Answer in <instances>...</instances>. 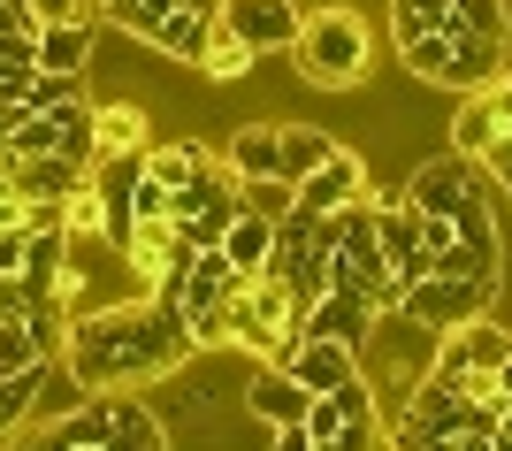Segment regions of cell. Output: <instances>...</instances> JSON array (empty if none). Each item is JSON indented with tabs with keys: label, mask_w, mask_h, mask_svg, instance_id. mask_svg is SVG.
<instances>
[{
	"label": "cell",
	"mask_w": 512,
	"mask_h": 451,
	"mask_svg": "<svg viewBox=\"0 0 512 451\" xmlns=\"http://www.w3.org/2000/svg\"><path fill=\"white\" fill-rule=\"evenodd\" d=\"M337 146H344V138H337V130H321V123H276V176L299 184V176H314Z\"/></svg>",
	"instance_id": "cell-15"
},
{
	"label": "cell",
	"mask_w": 512,
	"mask_h": 451,
	"mask_svg": "<svg viewBox=\"0 0 512 451\" xmlns=\"http://www.w3.org/2000/svg\"><path fill=\"white\" fill-rule=\"evenodd\" d=\"M291 69H299V85H314V92H352L367 69H375L367 16L344 8V0L314 8V16L299 23V39H291Z\"/></svg>",
	"instance_id": "cell-2"
},
{
	"label": "cell",
	"mask_w": 512,
	"mask_h": 451,
	"mask_svg": "<svg viewBox=\"0 0 512 451\" xmlns=\"http://www.w3.org/2000/svg\"><path fill=\"white\" fill-rule=\"evenodd\" d=\"M283 367H291L314 398H329V390H344L352 375H367V367H360V344H337V337H299Z\"/></svg>",
	"instance_id": "cell-11"
},
{
	"label": "cell",
	"mask_w": 512,
	"mask_h": 451,
	"mask_svg": "<svg viewBox=\"0 0 512 451\" xmlns=\"http://www.w3.org/2000/svg\"><path fill=\"white\" fill-rule=\"evenodd\" d=\"M92 138H100V153H146V108L138 100H92ZM92 153V161H100Z\"/></svg>",
	"instance_id": "cell-16"
},
{
	"label": "cell",
	"mask_w": 512,
	"mask_h": 451,
	"mask_svg": "<svg viewBox=\"0 0 512 451\" xmlns=\"http://www.w3.org/2000/svg\"><path fill=\"white\" fill-rule=\"evenodd\" d=\"M184 16V8H176V0H100V23H115V31H123V39H161V31H169V23Z\"/></svg>",
	"instance_id": "cell-20"
},
{
	"label": "cell",
	"mask_w": 512,
	"mask_h": 451,
	"mask_svg": "<svg viewBox=\"0 0 512 451\" xmlns=\"http://www.w3.org/2000/svg\"><path fill=\"white\" fill-rule=\"evenodd\" d=\"M207 161H214V153L199 146V138H161V146H146V176H153V184H169V192H184Z\"/></svg>",
	"instance_id": "cell-21"
},
{
	"label": "cell",
	"mask_w": 512,
	"mask_h": 451,
	"mask_svg": "<svg viewBox=\"0 0 512 451\" xmlns=\"http://www.w3.org/2000/svg\"><path fill=\"white\" fill-rule=\"evenodd\" d=\"M214 253L230 260L237 276H260V268H268V253H276V222H260V215H245V207H237V222L222 230V245H214Z\"/></svg>",
	"instance_id": "cell-18"
},
{
	"label": "cell",
	"mask_w": 512,
	"mask_h": 451,
	"mask_svg": "<svg viewBox=\"0 0 512 451\" xmlns=\"http://www.w3.org/2000/svg\"><path fill=\"white\" fill-rule=\"evenodd\" d=\"M299 23H306L299 0H222V31H237L253 54H291Z\"/></svg>",
	"instance_id": "cell-5"
},
{
	"label": "cell",
	"mask_w": 512,
	"mask_h": 451,
	"mask_svg": "<svg viewBox=\"0 0 512 451\" xmlns=\"http://www.w3.org/2000/svg\"><path fill=\"white\" fill-rule=\"evenodd\" d=\"M237 207L260 222H291L299 215V184L291 176H253V184H237Z\"/></svg>",
	"instance_id": "cell-26"
},
{
	"label": "cell",
	"mask_w": 512,
	"mask_h": 451,
	"mask_svg": "<svg viewBox=\"0 0 512 451\" xmlns=\"http://www.w3.org/2000/svg\"><path fill=\"white\" fill-rule=\"evenodd\" d=\"M505 130H512V100H505V85H490V92H459V115H451V153L482 161V153H490Z\"/></svg>",
	"instance_id": "cell-8"
},
{
	"label": "cell",
	"mask_w": 512,
	"mask_h": 451,
	"mask_svg": "<svg viewBox=\"0 0 512 451\" xmlns=\"http://www.w3.org/2000/svg\"><path fill=\"white\" fill-rule=\"evenodd\" d=\"M329 398L344 406V421H367V413H383V406H375V383H367V375H352V383L329 390Z\"/></svg>",
	"instance_id": "cell-33"
},
{
	"label": "cell",
	"mask_w": 512,
	"mask_h": 451,
	"mask_svg": "<svg viewBox=\"0 0 512 451\" xmlns=\"http://www.w3.org/2000/svg\"><path fill=\"white\" fill-rule=\"evenodd\" d=\"M62 360L77 390H130V383H161L184 375L199 360L192 329L169 299H123V306H85L62 329Z\"/></svg>",
	"instance_id": "cell-1"
},
{
	"label": "cell",
	"mask_w": 512,
	"mask_h": 451,
	"mask_svg": "<svg viewBox=\"0 0 512 451\" xmlns=\"http://www.w3.org/2000/svg\"><path fill=\"white\" fill-rule=\"evenodd\" d=\"M222 169L237 184H253V176H276V123H237L230 146H222Z\"/></svg>",
	"instance_id": "cell-19"
},
{
	"label": "cell",
	"mask_w": 512,
	"mask_h": 451,
	"mask_svg": "<svg viewBox=\"0 0 512 451\" xmlns=\"http://www.w3.org/2000/svg\"><path fill=\"white\" fill-rule=\"evenodd\" d=\"M352 199H367V161L352 146H337L314 176H299V207L306 215H337V207H352Z\"/></svg>",
	"instance_id": "cell-10"
},
{
	"label": "cell",
	"mask_w": 512,
	"mask_h": 451,
	"mask_svg": "<svg viewBox=\"0 0 512 451\" xmlns=\"http://www.w3.org/2000/svg\"><path fill=\"white\" fill-rule=\"evenodd\" d=\"M398 69H406L413 85H444V69H451V31H421V39L398 46Z\"/></svg>",
	"instance_id": "cell-27"
},
{
	"label": "cell",
	"mask_w": 512,
	"mask_h": 451,
	"mask_svg": "<svg viewBox=\"0 0 512 451\" xmlns=\"http://www.w3.org/2000/svg\"><path fill=\"white\" fill-rule=\"evenodd\" d=\"M69 100H92L85 77H62V69H31V85H23V108H31V115L69 108Z\"/></svg>",
	"instance_id": "cell-30"
},
{
	"label": "cell",
	"mask_w": 512,
	"mask_h": 451,
	"mask_svg": "<svg viewBox=\"0 0 512 451\" xmlns=\"http://www.w3.org/2000/svg\"><path fill=\"white\" fill-rule=\"evenodd\" d=\"M169 207H176L169 184H153V176H138V184H130V222H161Z\"/></svg>",
	"instance_id": "cell-32"
},
{
	"label": "cell",
	"mask_w": 512,
	"mask_h": 451,
	"mask_svg": "<svg viewBox=\"0 0 512 451\" xmlns=\"http://www.w3.org/2000/svg\"><path fill=\"white\" fill-rule=\"evenodd\" d=\"M367 329H375V306L360 291H329L321 306L299 314V337H337V344H360V352H367Z\"/></svg>",
	"instance_id": "cell-13"
},
{
	"label": "cell",
	"mask_w": 512,
	"mask_h": 451,
	"mask_svg": "<svg viewBox=\"0 0 512 451\" xmlns=\"http://www.w3.org/2000/svg\"><path fill=\"white\" fill-rule=\"evenodd\" d=\"M176 8H192V16H222V0H176Z\"/></svg>",
	"instance_id": "cell-40"
},
{
	"label": "cell",
	"mask_w": 512,
	"mask_h": 451,
	"mask_svg": "<svg viewBox=\"0 0 512 451\" xmlns=\"http://www.w3.org/2000/svg\"><path fill=\"white\" fill-rule=\"evenodd\" d=\"M39 360H54V344L39 337L31 314H0V375H31Z\"/></svg>",
	"instance_id": "cell-23"
},
{
	"label": "cell",
	"mask_w": 512,
	"mask_h": 451,
	"mask_svg": "<svg viewBox=\"0 0 512 451\" xmlns=\"http://www.w3.org/2000/svg\"><path fill=\"white\" fill-rule=\"evenodd\" d=\"M314 451H390V429H383V413H367V421H344L329 444H314Z\"/></svg>",
	"instance_id": "cell-31"
},
{
	"label": "cell",
	"mask_w": 512,
	"mask_h": 451,
	"mask_svg": "<svg viewBox=\"0 0 512 451\" xmlns=\"http://www.w3.org/2000/svg\"><path fill=\"white\" fill-rule=\"evenodd\" d=\"M375 237H383V260H390V276H398V283L428 276V253H421V215H413L406 199H375Z\"/></svg>",
	"instance_id": "cell-12"
},
{
	"label": "cell",
	"mask_w": 512,
	"mask_h": 451,
	"mask_svg": "<svg viewBox=\"0 0 512 451\" xmlns=\"http://www.w3.org/2000/svg\"><path fill=\"white\" fill-rule=\"evenodd\" d=\"M451 230H459V245L482 260H505V245H497V215H490V192L482 184H467V199L451 207Z\"/></svg>",
	"instance_id": "cell-22"
},
{
	"label": "cell",
	"mask_w": 512,
	"mask_h": 451,
	"mask_svg": "<svg viewBox=\"0 0 512 451\" xmlns=\"http://www.w3.org/2000/svg\"><path fill=\"white\" fill-rule=\"evenodd\" d=\"M451 31L459 39H505L512 16H505V0H451Z\"/></svg>",
	"instance_id": "cell-29"
},
{
	"label": "cell",
	"mask_w": 512,
	"mask_h": 451,
	"mask_svg": "<svg viewBox=\"0 0 512 451\" xmlns=\"http://www.w3.org/2000/svg\"><path fill=\"white\" fill-rule=\"evenodd\" d=\"M0 169L16 176V192L31 207H69V199L92 184V161H69V153H31V161H8L0 153Z\"/></svg>",
	"instance_id": "cell-6"
},
{
	"label": "cell",
	"mask_w": 512,
	"mask_h": 451,
	"mask_svg": "<svg viewBox=\"0 0 512 451\" xmlns=\"http://www.w3.org/2000/svg\"><path fill=\"white\" fill-rule=\"evenodd\" d=\"M253 62H260V54L237 39V31H222V16H214V39H207V54H199V77H207V85H237Z\"/></svg>",
	"instance_id": "cell-25"
},
{
	"label": "cell",
	"mask_w": 512,
	"mask_h": 451,
	"mask_svg": "<svg viewBox=\"0 0 512 451\" xmlns=\"http://www.w3.org/2000/svg\"><path fill=\"white\" fill-rule=\"evenodd\" d=\"M54 383V360H39L31 375H0V444L31 421V406H39V390Z\"/></svg>",
	"instance_id": "cell-24"
},
{
	"label": "cell",
	"mask_w": 512,
	"mask_h": 451,
	"mask_svg": "<svg viewBox=\"0 0 512 451\" xmlns=\"http://www.w3.org/2000/svg\"><path fill=\"white\" fill-rule=\"evenodd\" d=\"M490 390H497V398H505V406H512V360H505V367H497V375H490Z\"/></svg>",
	"instance_id": "cell-39"
},
{
	"label": "cell",
	"mask_w": 512,
	"mask_h": 451,
	"mask_svg": "<svg viewBox=\"0 0 512 451\" xmlns=\"http://www.w3.org/2000/svg\"><path fill=\"white\" fill-rule=\"evenodd\" d=\"M268 451H314V436H306V421H283V429H268Z\"/></svg>",
	"instance_id": "cell-37"
},
{
	"label": "cell",
	"mask_w": 512,
	"mask_h": 451,
	"mask_svg": "<svg viewBox=\"0 0 512 451\" xmlns=\"http://www.w3.org/2000/svg\"><path fill=\"white\" fill-rule=\"evenodd\" d=\"M23 253H31V222H8L0 230V276H23Z\"/></svg>",
	"instance_id": "cell-34"
},
{
	"label": "cell",
	"mask_w": 512,
	"mask_h": 451,
	"mask_svg": "<svg viewBox=\"0 0 512 451\" xmlns=\"http://www.w3.org/2000/svg\"><path fill=\"white\" fill-rule=\"evenodd\" d=\"M497 306V283H451V276H413L406 291H398V314L406 322H421V329H459V322H474V314H490Z\"/></svg>",
	"instance_id": "cell-4"
},
{
	"label": "cell",
	"mask_w": 512,
	"mask_h": 451,
	"mask_svg": "<svg viewBox=\"0 0 512 451\" xmlns=\"http://www.w3.org/2000/svg\"><path fill=\"white\" fill-rule=\"evenodd\" d=\"M474 169H490V184H497V192L512 199V130H505V138H497L490 153H482V161H474Z\"/></svg>",
	"instance_id": "cell-36"
},
{
	"label": "cell",
	"mask_w": 512,
	"mask_h": 451,
	"mask_svg": "<svg viewBox=\"0 0 512 451\" xmlns=\"http://www.w3.org/2000/svg\"><path fill=\"white\" fill-rule=\"evenodd\" d=\"M467 184H474V161L467 153H436V161H421V169L406 176V207L413 215H451L459 199H467Z\"/></svg>",
	"instance_id": "cell-9"
},
{
	"label": "cell",
	"mask_w": 512,
	"mask_h": 451,
	"mask_svg": "<svg viewBox=\"0 0 512 451\" xmlns=\"http://www.w3.org/2000/svg\"><path fill=\"white\" fill-rule=\"evenodd\" d=\"M337 429H344V406H337V398H314V406H306V436H314V444H329Z\"/></svg>",
	"instance_id": "cell-35"
},
{
	"label": "cell",
	"mask_w": 512,
	"mask_h": 451,
	"mask_svg": "<svg viewBox=\"0 0 512 451\" xmlns=\"http://www.w3.org/2000/svg\"><path fill=\"white\" fill-rule=\"evenodd\" d=\"M459 451H512V436L497 429V436H459Z\"/></svg>",
	"instance_id": "cell-38"
},
{
	"label": "cell",
	"mask_w": 512,
	"mask_h": 451,
	"mask_svg": "<svg viewBox=\"0 0 512 451\" xmlns=\"http://www.w3.org/2000/svg\"><path fill=\"white\" fill-rule=\"evenodd\" d=\"M505 69H512L505 62V39H459V31H451V69H444L451 92H490Z\"/></svg>",
	"instance_id": "cell-14"
},
{
	"label": "cell",
	"mask_w": 512,
	"mask_h": 451,
	"mask_svg": "<svg viewBox=\"0 0 512 451\" xmlns=\"http://www.w3.org/2000/svg\"><path fill=\"white\" fill-rule=\"evenodd\" d=\"M92 39H100V23H39V69L85 77L92 69Z\"/></svg>",
	"instance_id": "cell-17"
},
{
	"label": "cell",
	"mask_w": 512,
	"mask_h": 451,
	"mask_svg": "<svg viewBox=\"0 0 512 451\" xmlns=\"http://www.w3.org/2000/svg\"><path fill=\"white\" fill-rule=\"evenodd\" d=\"M421 31H451V0H390V39L406 46Z\"/></svg>",
	"instance_id": "cell-28"
},
{
	"label": "cell",
	"mask_w": 512,
	"mask_h": 451,
	"mask_svg": "<svg viewBox=\"0 0 512 451\" xmlns=\"http://www.w3.org/2000/svg\"><path fill=\"white\" fill-rule=\"evenodd\" d=\"M237 406H245V421H260V429H283V421H306L314 390H306L291 367H253L245 390H237Z\"/></svg>",
	"instance_id": "cell-7"
},
{
	"label": "cell",
	"mask_w": 512,
	"mask_h": 451,
	"mask_svg": "<svg viewBox=\"0 0 512 451\" xmlns=\"http://www.w3.org/2000/svg\"><path fill=\"white\" fill-rule=\"evenodd\" d=\"M512 360V329L497 322V314H474V322H459V329H444L436 337V352H428V367L421 375H436V383H451V390H490V375Z\"/></svg>",
	"instance_id": "cell-3"
}]
</instances>
